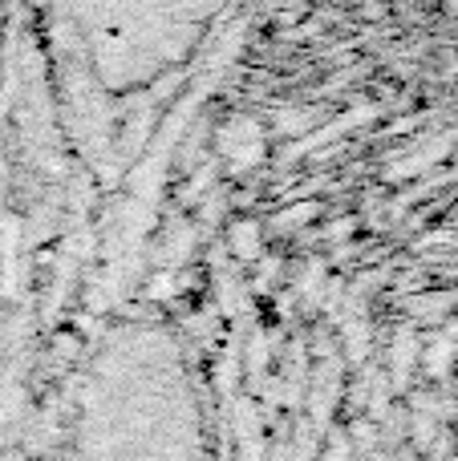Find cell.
<instances>
[{
  "instance_id": "obj_1",
  "label": "cell",
  "mask_w": 458,
  "mask_h": 461,
  "mask_svg": "<svg viewBox=\"0 0 458 461\" xmlns=\"http://www.w3.org/2000/svg\"><path fill=\"white\" fill-rule=\"evenodd\" d=\"M454 357V340H438V344H430V352H426V368L435 376H443L446 373V360Z\"/></svg>"
},
{
  "instance_id": "obj_2",
  "label": "cell",
  "mask_w": 458,
  "mask_h": 461,
  "mask_svg": "<svg viewBox=\"0 0 458 461\" xmlns=\"http://www.w3.org/2000/svg\"><path fill=\"white\" fill-rule=\"evenodd\" d=\"M235 255H243V259H252V255H260V243H256V227L252 223H240L235 227Z\"/></svg>"
},
{
  "instance_id": "obj_3",
  "label": "cell",
  "mask_w": 458,
  "mask_h": 461,
  "mask_svg": "<svg viewBox=\"0 0 458 461\" xmlns=\"http://www.w3.org/2000/svg\"><path fill=\"white\" fill-rule=\"evenodd\" d=\"M414 433H418V446H430V438H435V425H430V421H414Z\"/></svg>"
}]
</instances>
